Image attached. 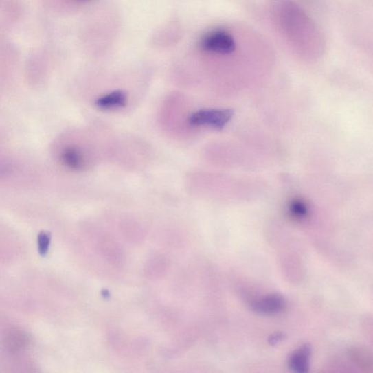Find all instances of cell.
Returning <instances> with one entry per match:
<instances>
[{
	"label": "cell",
	"mask_w": 373,
	"mask_h": 373,
	"mask_svg": "<svg viewBox=\"0 0 373 373\" xmlns=\"http://www.w3.org/2000/svg\"><path fill=\"white\" fill-rule=\"evenodd\" d=\"M234 115L230 109L201 110L192 113L188 122L194 126H210L221 130L229 123Z\"/></svg>",
	"instance_id": "cell-2"
},
{
	"label": "cell",
	"mask_w": 373,
	"mask_h": 373,
	"mask_svg": "<svg viewBox=\"0 0 373 373\" xmlns=\"http://www.w3.org/2000/svg\"><path fill=\"white\" fill-rule=\"evenodd\" d=\"M62 161L71 170H80L84 161L80 152L74 148H67L62 153Z\"/></svg>",
	"instance_id": "cell-6"
},
{
	"label": "cell",
	"mask_w": 373,
	"mask_h": 373,
	"mask_svg": "<svg viewBox=\"0 0 373 373\" xmlns=\"http://www.w3.org/2000/svg\"><path fill=\"white\" fill-rule=\"evenodd\" d=\"M127 104V95L122 91H115L102 96L95 101L96 106L100 109L108 110L113 108L124 107Z\"/></svg>",
	"instance_id": "cell-5"
},
{
	"label": "cell",
	"mask_w": 373,
	"mask_h": 373,
	"mask_svg": "<svg viewBox=\"0 0 373 373\" xmlns=\"http://www.w3.org/2000/svg\"><path fill=\"white\" fill-rule=\"evenodd\" d=\"M311 353L312 347L310 344L306 343L300 346L289 357V368L296 372H308Z\"/></svg>",
	"instance_id": "cell-4"
},
{
	"label": "cell",
	"mask_w": 373,
	"mask_h": 373,
	"mask_svg": "<svg viewBox=\"0 0 373 373\" xmlns=\"http://www.w3.org/2000/svg\"><path fill=\"white\" fill-rule=\"evenodd\" d=\"M285 299L281 294L275 293L256 300L251 308L258 314L271 315L278 314L285 307Z\"/></svg>",
	"instance_id": "cell-3"
},
{
	"label": "cell",
	"mask_w": 373,
	"mask_h": 373,
	"mask_svg": "<svg viewBox=\"0 0 373 373\" xmlns=\"http://www.w3.org/2000/svg\"><path fill=\"white\" fill-rule=\"evenodd\" d=\"M285 335L283 332L275 333L269 337V342L271 345L274 346L285 339Z\"/></svg>",
	"instance_id": "cell-9"
},
{
	"label": "cell",
	"mask_w": 373,
	"mask_h": 373,
	"mask_svg": "<svg viewBox=\"0 0 373 373\" xmlns=\"http://www.w3.org/2000/svg\"><path fill=\"white\" fill-rule=\"evenodd\" d=\"M290 210L297 218H304L308 214L307 206L302 201H293L291 203Z\"/></svg>",
	"instance_id": "cell-7"
},
{
	"label": "cell",
	"mask_w": 373,
	"mask_h": 373,
	"mask_svg": "<svg viewBox=\"0 0 373 373\" xmlns=\"http://www.w3.org/2000/svg\"><path fill=\"white\" fill-rule=\"evenodd\" d=\"M81 1H82V0H81ZM82 1H83V0H82Z\"/></svg>",
	"instance_id": "cell-10"
},
{
	"label": "cell",
	"mask_w": 373,
	"mask_h": 373,
	"mask_svg": "<svg viewBox=\"0 0 373 373\" xmlns=\"http://www.w3.org/2000/svg\"><path fill=\"white\" fill-rule=\"evenodd\" d=\"M51 236L47 232H41L38 236V250L41 256H45L49 249Z\"/></svg>",
	"instance_id": "cell-8"
},
{
	"label": "cell",
	"mask_w": 373,
	"mask_h": 373,
	"mask_svg": "<svg viewBox=\"0 0 373 373\" xmlns=\"http://www.w3.org/2000/svg\"><path fill=\"white\" fill-rule=\"evenodd\" d=\"M200 47L204 52L227 55L235 52L236 44L231 34L218 30L204 35L200 41Z\"/></svg>",
	"instance_id": "cell-1"
}]
</instances>
